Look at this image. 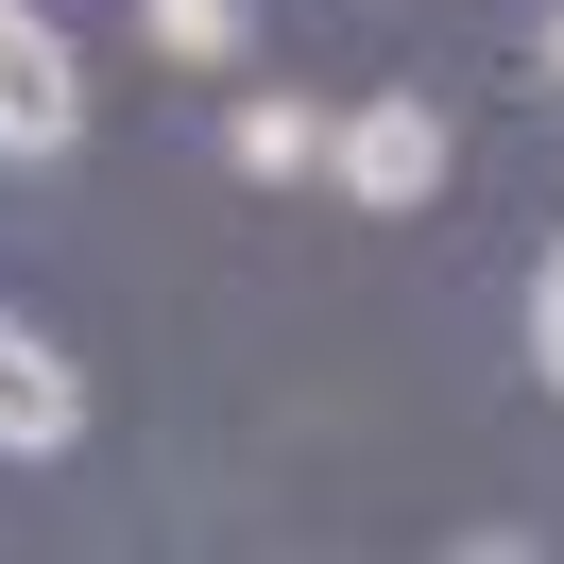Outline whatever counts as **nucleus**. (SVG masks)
<instances>
[{"label": "nucleus", "instance_id": "obj_1", "mask_svg": "<svg viewBox=\"0 0 564 564\" xmlns=\"http://www.w3.org/2000/svg\"><path fill=\"white\" fill-rule=\"evenodd\" d=\"M325 188H343L359 223H411L427 188H445V104L427 86H377V104L325 120Z\"/></svg>", "mask_w": 564, "mask_h": 564}, {"label": "nucleus", "instance_id": "obj_2", "mask_svg": "<svg viewBox=\"0 0 564 564\" xmlns=\"http://www.w3.org/2000/svg\"><path fill=\"white\" fill-rule=\"evenodd\" d=\"M86 138V86H69V35L35 0H0V154H69Z\"/></svg>", "mask_w": 564, "mask_h": 564}, {"label": "nucleus", "instance_id": "obj_3", "mask_svg": "<svg viewBox=\"0 0 564 564\" xmlns=\"http://www.w3.org/2000/svg\"><path fill=\"white\" fill-rule=\"evenodd\" d=\"M69 427H86V377H69V359H52V343H18V325H0V445H69Z\"/></svg>", "mask_w": 564, "mask_h": 564}, {"label": "nucleus", "instance_id": "obj_4", "mask_svg": "<svg viewBox=\"0 0 564 564\" xmlns=\"http://www.w3.org/2000/svg\"><path fill=\"white\" fill-rule=\"evenodd\" d=\"M138 35L172 52V69H240V52H257V0H138Z\"/></svg>", "mask_w": 564, "mask_h": 564}, {"label": "nucleus", "instance_id": "obj_5", "mask_svg": "<svg viewBox=\"0 0 564 564\" xmlns=\"http://www.w3.org/2000/svg\"><path fill=\"white\" fill-rule=\"evenodd\" d=\"M223 154H240L257 188H291V172H325V104H240V120H223Z\"/></svg>", "mask_w": 564, "mask_h": 564}, {"label": "nucleus", "instance_id": "obj_6", "mask_svg": "<svg viewBox=\"0 0 564 564\" xmlns=\"http://www.w3.org/2000/svg\"><path fill=\"white\" fill-rule=\"evenodd\" d=\"M530 343H547V377H564V240H547V274H530Z\"/></svg>", "mask_w": 564, "mask_h": 564}, {"label": "nucleus", "instance_id": "obj_7", "mask_svg": "<svg viewBox=\"0 0 564 564\" xmlns=\"http://www.w3.org/2000/svg\"><path fill=\"white\" fill-rule=\"evenodd\" d=\"M547 86H564V18H547Z\"/></svg>", "mask_w": 564, "mask_h": 564}]
</instances>
